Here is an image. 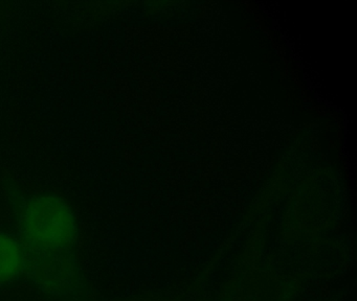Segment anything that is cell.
<instances>
[{
	"instance_id": "obj_8",
	"label": "cell",
	"mask_w": 357,
	"mask_h": 301,
	"mask_svg": "<svg viewBox=\"0 0 357 301\" xmlns=\"http://www.w3.org/2000/svg\"><path fill=\"white\" fill-rule=\"evenodd\" d=\"M167 121V116H160V125H162L164 121Z\"/></svg>"
},
{
	"instance_id": "obj_1",
	"label": "cell",
	"mask_w": 357,
	"mask_h": 301,
	"mask_svg": "<svg viewBox=\"0 0 357 301\" xmlns=\"http://www.w3.org/2000/svg\"><path fill=\"white\" fill-rule=\"evenodd\" d=\"M18 238L28 257L78 254L79 224L70 203L54 192H38L16 207Z\"/></svg>"
},
{
	"instance_id": "obj_14",
	"label": "cell",
	"mask_w": 357,
	"mask_h": 301,
	"mask_svg": "<svg viewBox=\"0 0 357 301\" xmlns=\"http://www.w3.org/2000/svg\"><path fill=\"white\" fill-rule=\"evenodd\" d=\"M162 156H164V157L165 156H168V153H167V152L162 153Z\"/></svg>"
},
{
	"instance_id": "obj_2",
	"label": "cell",
	"mask_w": 357,
	"mask_h": 301,
	"mask_svg": "<svg viewBox=\"0 0 357 301\" xmlns=\"http://www.w3.org/2000/svg\"><path fill=\"white\" fill-rule=\"evenodd\" d=\"M26 253L18 236L0 230V288L26 276Z\"/></svg>"
},
{
	"instance_id": "obj_12",
	"label": "cell",
	"mask_w": 357,
	"mask_h": 301,
	"mask_svg": "<svg viewBox=\"0 0 357 301\" xmlns=\"http://www.w3.org/2000/svg\"><path fill=\"white\" fill-rule=\"evenodd\" d=\"M162 131L166 133V132H168V129H167V128H162Z\"/></svg>"
},
{
	"instance_id": "obj_5",
	"label": "cell",
	"mask_w": 357,
	"mask_h": 301,
	"mask_svg": "<svg viewBox=\"0 0 357 301\" xmlns=\"http://www.w3.org/2000/svg\"><path fill=\"white\" fill-rule=\"evenodd\" d=\"M211 167H212V171H214V169H216L217 167H218V164H217V163H215L214 161H213V162L211 163Z\"/></svg>"
},
{
	"instance_id": "obj_9",
	"label": "cell",
	"mask_w": 357,
	"mask_h": 301,
	"mask_svg": "<svg viewBox=\"0 0 357 301\" xmlns=\"http://www.w3.org/2000/svg\"><path fill=\"white\" fill-rule=\"evenodd\" d=\"M263 62H264V63H268V56H263Z\"/></svg>"
},
{
	"instance_id": "obj_3",
	"label": "cell",
	"mask_w": 357,
	"mask_h": 301,
	"mask_svg": "<svg viewBox=\"0 0 357 301\" xmlns=\"http://www.w3.org/2000/svg\"><path fill=\"white\" fill-rule=\"evenodd\" d=\"M321 144H319V140H317V142L313 141L312 144H311V150H312V152L319 153V150H321Z\"/></svg>"
},
{
	"instance_id": "obj_7",
	"label": "cell",
	"mask_w": 357,
	"mask_h": 301,
	"mask_svg": "<svg viewBox=\"0 0 357 301\" xmlns=\"http://www.w3.org/2000/svg\"><path fill=\"white\" fill-rule=\"evenodd\" d=\"M176 138H171L170 144H176Z\"/></svg>"
},
{
	"instance_id": "obj_4",
	"label": "cell",
	"mask_w": 357,
	"mask_h": 301,
	"mask_svg": "<svg viewBox=\"0 0 357 301\" xmlns=\"http://www.w3.org/2000/svg\"><path fill=\"white\" fill-rule=\"evenodd\" d=\"M197 167L198 169H204V167H206V165H208V161L204 160V159H199V160H197Z\"/></svg>"
},
{
	"instance_id": "obj_6",
	"label": "cell",
	"mask_w": 357,
	"mask_h": 301,
	"mask_svg": "<svg viewBox=\"0 0 357 301\" xmlns=\"http://www.w3.org/2000/svg\"><path fill=\"white\" fill-rule=\"evenodd\" d=\"M172 88L173 89H177V88H178V83L174 82V83L172 84Z\"/></svg>"
},
{
	"instance_id": "obj_11",
	"label": "cell",
	"mask_w": 357,
	"mask_h": 301,
	"mask_svg": "<svg viewBox=\"0 0 357 301\" xmlns=\"http://www.w3.org/2000/svg\"><path fill=\"white\" fill-rule=\"evenodd\" d=\"M160 140H162V141H166V137H165L164 135H160Z\"/></svg>"
},
{
	"instance_id": "obj_13",
	"label": "cell",
	"mask_w": 357,
	"mask_h": 301,
	"mask_svg": "<svg viewBox=\"0 0 357 301\" xmlns=\"http://www.w3.org/2000/svg\"><path fill=\"white\" fill-rule=\"evenodd\" d=\"M162 148H169L168 144H164V146H162Z\"/></svg>"
},
{
	"instance_id": "obj_10",
	"label": "cell",
	"mask_w": 357,
	"mask_h": 301,
	"mask_svg": "<svg viewBox=\"0 0 357 301\" xmlns=\"http://www.w3.org/2000/svg\"><path fill=\"white\" fill-rule=\"evenodd\" d=\"M204 16V12L200 13V14L197 15V18H202Z\"/></svg>"
}]
</instances>
